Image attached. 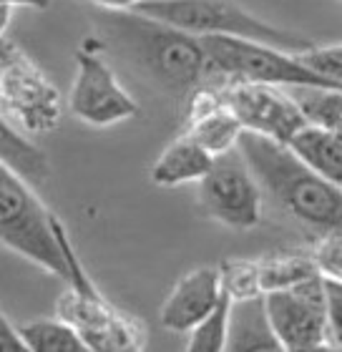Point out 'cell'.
<instances>
[{
	"label": "cell",
	"mask_w": 342,
	"mask_h": 352,
	"mask_svg": "<svg viewBox=\"0 0 342 352\" xmlns=\"http://www.w3.org/2000/svg\"><path fill=\"white\" fill-rule=\"evenodd\" d=\"M103 21L109 25L111 43L118 45V51L164 94L186 101L199 86L219 83L199 36L133 10H103Z\"/></svg>",
	"instance_id": "6da1fadb"
},
{
	"label": "cell",
	"mask_w": 342,
	"mask_h": 352,
	"mask_svg": "<svg viewBox=\"0 0 342 352\" xmlns=\"http://www.w3.org/2000/svg\"><path fill=\"white\" fill-rule=\"evenodd\" d=\"M239 151L249 169L284 212L320 234H342V189L307 166L287 144L242 131Z\"/></svg>",
	"instance_id": "7a4b0ae2"
},
{
	"label": "cell",
	"mask_w": 342,
	"mask_h": 352,
	"mask_svg": "<svg viewBox=\"0 0 342 352\" xmlns=\"http://www.w3.org/2000/svg\"><path fill=\"white\" fill-rule=\"evenodd\" d=\"M58 236L68 262L66 292L56 302V315L76 327L88 352H136L144 350L146 330L144 322L116 307L114 302L96 287L91 274L81 262L66 227L58 219Z\"/></svg>",
	"instance_id": "3957f363"
},
{
	"label": "cell",
	"mask_w": 342,
	"mask_h": 352,
	"mask_svg": "<svg viewBox=\"0 0 342 352\" xmlns=\"http://www.w3.org/2000/svg\"><path fill=\"white\" fill-rule=\"evenodd\" d=\"M0 247L66 282L58 217L41 201L33 184L6 162H0Z\"/></svg>",
	"instance_id": "277c9868"
},
{
	"label": "cell",
	"mask_w": 342,
	"mask_h": 352,
	"mask_svg": "<svg viewBox=\"0 0 342 352\" xmlns=\"http://www.w3.org/2000/svg\"><path fill=\"white\" fill-rule=\"evenodd\" d=\"M133 13L174 25V28L186 30L199 38H244V41L277 45V48L292 53H302L314 45L302 33L272 25L232 0H141L133 8Z\"/></svg>",
	"instance_id": "5b68a950"
},
{
	"label": "cell",
	"mask_w": 342,
	"mask_h": 352,
	"mask_svg": "<svg viewBox=\"0 0 342 352\" xmlns=\"http://www.w3.org/2000/svg\"><path fill=\"white\" fill-rule=\"evenodd\" d=\"M0 111L28 136L51 133L66 113L56 83L15 38H0Z\"/></svg>",
	"instance_id": "8992f818"
},
{
	"label": "cell",
	"mask_w": 342,
	"mask_h": 352,
	"mask_svg": "<svg viewBox=\"0 0 342 352\" xmlns=\"http://www.w3.org/2000/svg\"><path fill=\"white\" fill-rule=\"evenodd\" d=\"M73 118L96 129L124 124L138 116V103L121 83L101 38H86L76 51V76L66 98Z\"/></svg>",
	"instance_id": "52a82bcc"
},
{
	"label": "cell",
	"mask_w": 342,
	"mask_h": 352,
	"mask_svg": "<svg viewBox=\"0 0 342 352\" xmlns=\"http://www.w3.org/2000/svg\"><path fill=\"white\" fill-rule=\"evenodd\" d=\"M199 206L209 219L229 229H255L262 219V189L239 146L214 156L199 182Z\"/></svg>",
	"instance_id": "ba28073f"
},
{
	"label": "cell",
	"mask_w": 342,
	"mask_h": 352,
	"mask_svg": "<svg viewBox=\"0 0 342 352\" xmlns=\"http://www.w3.org/2000/svg\"><path fill=\"white\" fill-rule=\"evenodd\" d=\"M264 307L282 350H330L328 297H325V282L320 274L287 289L267 292Z\"/></svg>",
	"instance_id": "9c48e42d"
},
{
	"label": "cell",
	"mask_w": 342,
	"mask_h": 352,
	"mask_svg": "<svg viewBox=\"0 0 342 352\" xmlns=\"http://www.w3.org/2000/svg\"><path fill=\"white\" fill-rule=\"evenodd\" d=\"M222 96L234 116L239 118L244 131L262 133L279 144H290L292 136L310 124L292 91L284 86L257 81H224Z\"/></svg>",
	"instance_id": "30bf717a"
},
{
	"label": "cell",
	"mask_w": 342,
	"mask_h": 352,
	"mask_svg": "<svg viewBox=\"0 0 342 352\" xmlns=\"http://www.w3.org/2000/svg\"><path fill=\"white\" fill-rule=\"evenodd\" d=\"M224 292L222 287V272L219 267H197L186 272L167 294V300L159 309V322L171 332L194 330Z\"/></svg>",
	"instance_id": "8fae6325"
},
{
	"label": "cell",
	"mask_w": 342,
	"mask_h": 352,
	"mask_svg": "<svg viewBox=\"0 0 342 352\" xmlns=\"http://www.w3.org/2000/svg\"><path fill=\"white\" fill-rule=\"evenodd\" d=\"M211 164H214V156L202 144L191 139L189 133L182 131L156 156L149 176L156 186L174 189V186H184V184H199L211 169Z\"/></svg>",
	"instance_id": "7c38bea8"
},
{
	"label": "cell",
	"mask_w": 342,
	"mask_h": 352,
	"mask_svg": "<svg viewBox=\"0 0 342 352\" xmlns=\"http://www.w3.org/2000/svg\"><path fill=\"white\" fill-rule=\"evenodd\" d=\"M226 350H282L275 330H272L270 317H267L264 294L232 305Z\"/></svg>",
	"instance_id": "4fadbf2b"
},
{
	"label": "cell",
	"mask_w": 342,
	"mask_h": 352,
	"mask_svg": "<svg viewBox=\"0 0 342 352\" xmlns=\"http://www.w3.org/2000/svg\"><path fill=\"white\" fill-rule=\"evenodd\" d=\"M287 146L312 166L320 176L342 189V136L314 124H307L302 131L292 136Z\"/></svg>",
	"instance_id": "5bb4252c"
},
{
	"label": "cell",
	"mask_w": 342,
	"mask_h": 352,
	"mask_svg": "<svg viewBox=\"0 0 342 352\" xmlns=\"http://www.w3.org/2000/svg\"><path fill=\"white\" fill-rule=\"evenodd\" d=\"M0 162L13 166L33 186L43 184L48 179V171H51V164H48L43 148L36 146L28 139V133L21 131L3 111H0Z\"/></svg>",
	"instance_id": "9a60e30c"
},
{
	"label": "cell",
	"mask_w": 342,
	"mask_h": 352,
	"mask_svg": "<svg viewBox=\"0 0 342 352\" xmlns=\"http://www.w3.org/2000/svg\"><path fill=\"white\" fill-rule=\"evenodd\" d=\"M28 352H88L76 327L63 317H36L18 324Z\"/></svg>",
	"instance_id": "2e32d148"
},
{
	"label": "cell",
	"mask_w": 342,
	"mask_h": 352,
	"mask_svg": "<svg viewBox=\"0 0 342 352\" xmlns=\"http://www.w3.org/2000/svg\"><path fill=\"white\" fill-rule=\"evenodd\" d=\"M259 264V285L262 292H275V289H287L310 277H317V264L312 254L307 252H290V254H270V257L257 259Z\"/></svg>",
	"instance_id": "e0dca14e"
},
{
	"label": "cell",
	"mask_w": 342,
	"mask_h": 352,
	"mask_svg": "<svg viewBox=\"0 0 342 352\" xmlns=\"http://www.w3.org/2000/svg\"><path fill=\"white\" fill-rule=\"evenodd\" d=\"M307 121L342 133V88H290Z\"/></svg>",
	"instance_id": "ac0fdd59"
},
{
	"label": "cell",
	"mask_w": 342,
	"mask_h": 352,
	"mask_svg": "<svg viewBox=\"0 0 342 352\" xmlns=\"http://www.w3.org/2000/svg\"><path fill=\"white\" fill-rule=\"evenodd\" d=\"M234 300L226 292H222L219 302L214 305L209 315L202 322L189 330L186 340V350L189 352H222L226 350V340H229V317H232Z\"/></svg>",
	"instance_id": "d6986e66"
},
{
	"label": "cell",
	"mask_w": 342,
	"mask_h": 352,
	"mask_svg": "<svg viewBox=\"0 0 342 352\" xmlns=\"http://www.w3.org/2000/svg\"><path fill=\"white\" fill-rule=\"evenodd\" d=\"M222 287L234 302L262 297V285H259V264L257 259H226L222 267Z\"/></svg>",
	"instance_id": "ffe728a7"
},
{
	"label": "cell",
	"mask_w": 342,
	"mask_h": 352,
	"mask_svg": "<svg viewBox=\"0 0 342 352\" xmlns=\"http://www.w3.org/2000/svg\"><path fill=\"white\" fill-rule=\"evenodd\" d=\"M317 264L320 277L325 279H337L342 282V234L332 232V234H322V239L314 244V250L310 252Z\"/></svg>",
	"instance_id": "44dd1931"
},
{
	"label": "cell",
	"mask_w": 342,
	"mask_h": 352,
	"mask_svg": "<svg viewBox=\"0 0 342 352\" xmlns=\"http://www.w3.org/2000/svg\"><path fill=\"white\" fill-rule=\"evenodd\" d=\"M297 56L305 60L310 68H314L317 74L342 83V43L312 45V48H307V51L297 53Z\"/></svg>",
	"instance_id": "7402d4cb"
},
{
	"label": "cell",
	"mask_w": 342,
	"mask_h": 352,
	"mask_svg": "<svg viewBox=\"0 0 342 352\" xmlns=\"http://www.w3.org/2000/svg\"><path fill=\"white\" fill-rule=\"evenodd\" d=\"M325 297H328V335L330 345L342 350V282L325 279Z\"/></svg>",
	"instance_id": "603a6c76"
},
{
	"label": "cell",
	"mask_w": 342,
	"mask_h": 352,
	"mask_svg": "<svg viewBox=\"0 0 342 352\" xmlns=\"http://www.w3.org/2000/svg\"><path fill=\"white\" fill-rule=\"evenodd\" d=\"M0 352H28L25 350V342H23L21 332L15 327L8 315L0 307Z\"/></svg>",
	"instance_id": "cb8c5ba5"
},
{
	"label": "cell",
	"mask_w": 342,
	"mask_h": 352,
	"mask_svg": "<svg viewBox=\"0 0 342 352\" xmlns=\"http://www.w3.org/2000/svg\"><path fill=\"white\" fill-rule=\"evenodd\" d=\"M83 3H91V6L109 10V13H124V10H133L141 0H83Z\"/></svg>",
	"instance_id": "d4e9b609"
},
{
	"label": "cell",
	"mask_w": 342,
	"mask_h": 352,
	"mask_svg": "<svg viewBox=\"0 0 342 352\" xmlns=\"http://www.w3.org/2000/svg\"><path fill=\"white\" fill-rule=\"evenodd\" d=\"M3 6H13V8H48L51 6V0H0Z\"/></svg>",
	"instance_id": "484cf974"
},
{
	"label": "cell",
	"mask_w": 342,
	"mask_h": 352,
	"mask_svg": "<svg viewBox=\"0 0 342 352\" xmlns=\"http://www.w3.org/2000/svg\"><path fill=\"white\" fill-rule=\"evenodd\" d=\"M13 10H15L13 6H3V3H0V38L6 36L8 25H10V18H13Z\"/></svg>",
	"instance_id": "4316f807"
},
{
	"label": "cell",
	"mask_w": 342,
	"mask_h": 352,
	"mask_svg": "<svg viewBox=\"0 0 342 352\" xmlns=\"http://www.w3.org/2000/svg\"><path fill=\"white\" fill-rule=\"evenodd\" d=\"M340 3H342V0H340Z\"/></svg>",
	"instance_id": "83f0119b"
}]
</instances>
